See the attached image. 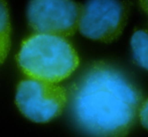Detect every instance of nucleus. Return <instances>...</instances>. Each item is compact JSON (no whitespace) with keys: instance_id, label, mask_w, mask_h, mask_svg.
I'll list each match as a JSON object with an SVG mask.
<instances>
[{"instance_id":"obj_1","label":"nucleus","mask_w":148,"mask_h":137,"mask_svg":"<svg viewBox=\"0 0 148 137\" xmlns=\"http://www.w3.org/2000/svg\"><path fill=\"white\" fill-rule=\"evenodd\" d=\"M68 98L74 122L90 137H126L142 104L139 89L105 62L92 64L72 86Z\"/></svg>"},{"instance_id":"obj_2","label":"nucleus","mask_w":148,"mask_h":137,"mask_svg":"<svg viewBox=\"0 0 148 137\" xmlns=\"http://www.w3.org/2000/svg\"><path fill=\"white\" fill-rule=\"evenodd\" d=\"M17 63L29 79L57 84L78 68L80 59L66 37L34 34L22 41Z\"/></svg>"},{"instance_id":"obj_3","label":"nucleus","mask_w":148,"mask_h":137,"mask_svg":"<svg viewBox=\"0 0 148 137\" xmlns=\"http://www.w3.org/2000/svg\"><path fill=\"white\" fill-rule=\"evenodd\" d=\"M130 9L131 2L126 0H87L82 5L78 28L87 38L112 42L122 34Z\"/></svg>"},{"instance_id":"obj_4","label":"nucleus","mask_w":148,"mask_h":137,"mask_svg":"<svg viewBox=\"0 0 148 137\" xmlns=\"http://www.w3.org/2000/svg\"><path fill=\"white\" fill-rule=\"evenodd\" d=\"M68 101V91L57 84L25 79L16 89V106L27 119L36 123H47L60 116Z\"/></svg>"},{"instance_id":"obj_5","label":"nucleus","mask_w":148,"mask_h":137,"mask_svg":"<svg viewBox=\"0 0 148 137\" xmlns=\"http://www.w3.org/2000/svg\"><path fill=\"white\" fill-rule=\"evenodd\" d=\"M82 5L74 0H30L27 20L36 34L66 37L76 32Z\"/></svg>"},{"instance_id":"obj_6","label":"nucleus","mask_w":148,"mask_h":137,"mask_svg":"<svg viewBox=\"0 0 148 137\" xmlns=\"http://www.w3.org/2000/svg\"><path fill=\"white\" fill-rule=\"evenodd\" d=\"M130 45L135 63L148 71V30H135L131 36Z\"/></svg>"},{"instance_id":"obj_7","label":"nucleus","mask_w":148,"mask_h":137,"mask_svg":"<svg viewBox=\"0 0 148 137\" xmlns=\"http://www.w3.org/2000/svg\"><path fill=\"white\" fill-rule=\"evenodd\" d=\"M10 25L9 10L4 0H0V64L7 57L10 49Z\"/></svg>"},{"instance_id":"obj_8","label":"nucleus","mask_w":148,"mask_h":137,"mask_svg":"<svg viewBox=\"0 0 148 137\" xmlns=\"http://www.w3.org/2000/svg\"><path fill=\"white\" fill-rule=\"evenodd\" d=\"M139 120L141 122V125L148 130V99L142 102L140 106V109H139L138 113Z\"/></svg>"},{"instance_id":"obj_9","label":"nucleus","mask_w":148,"mask_h":137,"mask_svg":"<svg viewBox=\"0 0 148 137\" xmlns=\"http://www.w3.org/2000/svg\"><path fill=\"white\" fill-rule=\"evenodd\" d=\"M140 8L148 15V0H138Z\"/></svg>"}]
</instances>
